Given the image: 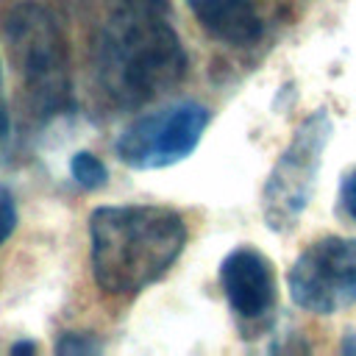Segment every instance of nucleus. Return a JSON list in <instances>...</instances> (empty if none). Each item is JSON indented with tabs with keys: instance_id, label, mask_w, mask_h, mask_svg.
Here are the masks:
<instances>
[{
	"instance_id": "obj_12",
	"label": "nucleus",
	"mask_w": 356,
	"mask_h": 356,
	"mask_svg": "<svg viewBox=\"0 0 356 356\" xmlns=\"http://www.w3.org/2000/svg\"><path fill=\"white\" fill-rule=\"evenodd\" d=\"M342 203H345L348 214L356 220V172H348L342 178Z\"/></svg>"
},
{
	"instance_id": "obj_7",
	"label": "nucleus",
	"mask_w": 356,
	"mask_h": 356,
	"mask_svg": "<svg viewBox=\"0 0 356 356\" xmlns=\"http://www.w3.org/2000/svg\"><path fill=\"white\" fill-rule=\"evenodd\" d=\"M220 286H222L231 309L245 320H256V317L267 314L275 303L273 267L253 248H236L222 259Z\"/></svg>"
},
{
	"instance_id": "obj_14",
	"label": "nucleus",
	"mask_w": 356,
	"mask_h": 356,
	"mask_svg": "<svg viewBox=\"0 0 356 356\" xmlns=\"http://www.w3.org/2000/svg\"><path fill=\"white\" fill-rule=\"evenodd\" d=\"M0 83H3V75H0Z\"/></svg>"
},
{
	"instance_id": "obj_5",
	"label": "nucleus",
	"mask_w": 356,
	"mask_h": 356,
	"mask_svg": "<svg viewBox=\"0 0 356 356\" xmlns=\"http://www.w3.org/2000/svg\"><path fill=\"white\" fill-rule=\"evenodd\" d=\"M209 125V108L181 100L159 111L136 117L117 139L114 153L134 170H159L184 161Z\"/></svg>"
},
{
	"instance_id": "obj_9",
	"label": "nucleus",
	"mask_w": 356,
	"mask_h": 356,
	"mask_svg": "<svg viewBox=\"0 0 356 356\" xmlns=\"http://www.w3.org/2000/svg\"><path fill=\"white\" fill-rule=\"evenodd\" d=\"M70 172H72V178H75V184H81L83 189H100V186H106V181H108L106 164H103L95 153H89V150H81V153L72 156Z\"/></svg>"
},
{
	"instance_id": "obj_3",
	"label": "nucleus",
	"mask_w": 356,
	"mask_h": 356,
	"mask_svg": "<svg viewBox=\"0 0 356 356\" xmlns=\"http://www.w3.org/2000/svg\"><path fill=\"white\" fill-rule=\"evenodd\" d=\"M6 39L28 108L36 117L64 111L70 106V50L58 19L36 3L17 6L6 22Z\"/></svg>"
},
{
	"instance_id": "obj_2",
	"label": "nucleus",
	"mask_w": 356,
	"mask_h": 356,
	"mask_svg": "<svg viewBox=\"0 0 356 356\" xmlns=\"http://www.w3.org/2000/svg\"><path fill=\"white\" fill-rule=\"evenodd\" d=\"M100 289L131 295L159 281L186 245V222L167 206H100L89 217Z\"/></svg>"
},
{
	"instance_id": "obj_4",
	"label": "nucleus",
	"mask_w": 356,
	"mask_h": 356,
	"mask_svg": "<svg viewBox=\"0 0 356 356\" xmlns=\"http://www.w3.org/2000/svg\"><path fill=\"white\" fill-rule=\"evenodd\" d=\"M328 139H331V117L325 108H317L298 125L292 142L270 170L261 192V209L273 231L292 228L303 214V209L309 206Z\"/></svg>"
},
{
	"instance_id": "obj_8",
	"label": "nucleus",
	"mask_w": 356,
	"mask_h": 356,
	"mask_svg": "<svg viewBox=\"0 0 356 356\" xmlns=\"http://www.w3.org/2000/svg\"><path fill=\"white\" fill-rule=\"evenodd\" d=\"M197 22L220 42L245 47L261 36V19L250 0H186Z\"/></svg>"
},
{
	"instance_id": "obj_13",
	"label": "nucleus",
	"mask_w": 356,
	"mask_h": 356,
	"mask_svg": "<svg viewBox=\"0 0 356 356\" xmlns=\"http://www.w3.org/2000/svg\"><path fill=\"white\" fill-rule=\"evenodd\" d=\"M33 350H36L33 342H17V345H11V353H33Z\"/></svg>"
},
{
	"instance_id": "obj_1",
	"label": "nucleus",
	"mask_w": 356,
	"mask_h": 356,
	"mask_svg": "<svg viewBox=\"0 0 356 356\" xmlns=\"http://www.w3.org/2000/svg\"><path fill=\"white\" fill-rule=\"evenodd\" d=\"M108 17L97 44L103 92L136 108L170 92L186 72V53L170 22V0H106Z\"/></svg>"
},
{
	"instance_id": "obj_11",
	"label": "nucleus",
	"mask_w": 356,
	"mask_h": 356,
	"mask_svg": "<svg viewBox=\"0 0 356 356\" xmlns=\"http://www.w3.org/2000/svg\"><path fill=\"white\" fill-rule=\"evenodd\" d=\"M17 228V206H14V195L0 186V245L14 234Z\"/></svg>"
},
{
	"instance_id": "obj_10",
	"label": "nucleus",
	"mask_w": 356,
	"mask_h": 356,
	"mask_svg": "<svg viewBox=\"0 0 356 356\" xmlns=\"http://www.w3.org/2000/svg\"><path fill=\"white\" fill-rule=\"evenodd\" d=\"M100 350H103V345L92 334H81V331H67L56 342L58 356H89V353H100Z\"/></svg>"
},
{
	"instance_id": "obj_6",
	"label": "nucleus",
	"mask_w": 356,
	"mask_h": 356,
	"mask_svg": "<svg viewBox=\"0 0 356 356\" xmlns=\"http://www.w3.org/2000/svg\"><path fill=\"white\" fill-rule=\"evenodd\" d=\"M295 306L334 314L356 303V239L323 236L312 242L286 275Z\"/></svg>"
}]
</instances>
